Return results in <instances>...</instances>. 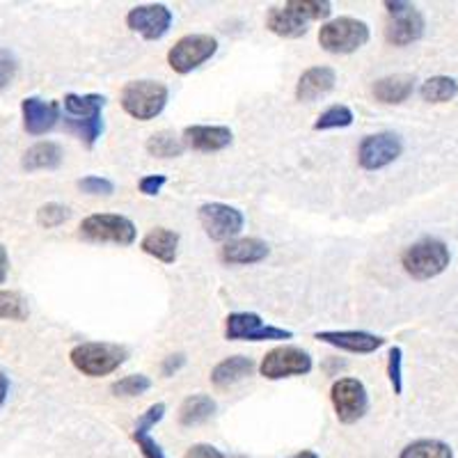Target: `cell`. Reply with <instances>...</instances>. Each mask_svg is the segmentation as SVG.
<instances>
[{
	"instance_id": "1",
	"label": "cell",
	"mask_w": 458,
	"mask_h": 458,
	"mask_svg": "<svg viewBox=\"0 0 458 458\" xmlns=\"http://www.w3.org/2000/svg\"><path fill=\"white\" fill-rule=\"evenodd\" d=\"M333 14L328 0H289L284 7H271L266 28L284 39H298L308 32L310 21H321Z\"/></svg>"
},
{
	"instance_id": "2",
	"label": "cell",
	"mask_w": 458,
	"mask_h": 458,
	"mask_svg": "<svg viewBox=\"0 0 458 458\" xmlns=\"http://www.w3.org/2000/svg\"><path fill=\"white\" fill-rule=\"evenodd\" d=\"M106 97L101 94H67L64 97V126L85 147H94L104 133Z\"/></svg>"
},
{
	"instance_id": "3",
	"label": "cell",
	"mask_w": 458,
	"mask_h": 458,
	"mask_svg": "<svg viewBox=\"0 0 458 458\" xmlns=\"http://www.w3.org/2000/svg\"><path fill=\"white\" fill-rule=\"evenodd\" d=\"M452 255H449V248L445 241L440 239H422L417 243L408 245L403 255H401V266L403 271L412 277V280H433L440 273L447 271Z\"/></svg>"
},
{
	"instance_id": "4",
	"label": "cell",
	"mask_w": 458,
	"mask_h": 458,
	"mask_svg": "<svg viewBox=\"0 0 458 458\" xmlns=\"http://www.w3.org/2000/svg\"><path fill=\"white\" fill-rule=\"evenodd\" d=\"M126 358H129V351L124 346L108 342H83L73 346L72 353H69L72 365L89 378L113 374L124 365Z\"/></svg>"
},
{
	"instance_id": "5",
	"label": "cell",
	"mask_w": 458,
	"mask_h": 458,
	"mask_svg": "<svg viewBox=\"0 0 458 458\" xmlns=\"http://www.w3.org/2000/svg\"><path fill=\"white\" fill-rule=\"evenodd\" d=\"M167 97L170 89L161 81H131L122 88L120 104L133 120L149 122L165 110Z\"/></svg>"
},
{
	"instance_id": "6",
	"label": "cell",
	"mask_w": 458,
	"mask_h": 458,
	"mask_svg": "<svg viewBox=\"0 0 458 458\" xmlns=\"http://www.w3.org/2000/svg\"><path fill=\"white\" fill-rule=\"evenodd\" d=\"M369 42V26L353 16H339L333 21L323 23L318 30V44L323 51L335 53V55H346L355 53Z\"/></svg>"
},
{
	"instance_id": "7",
	"label": "cell",
	"mask_w": 458,
	"mask_h": 458,
	"mask_svg": "<svg viewBox=\"0 0 458 458\" xmlns=\"http://www.w3.org/2000/svg\"><path fill=\"white\" fill-rule=\"evenodd\" d=\"M81 236L89 243L131 245L136 241V225L120 214H94L81 223Z\"/></svg>"
},
{
	"instance_id": "8",
	"label": "cell",
	"mask_w": 458,
	"mask_h": 458,
	"mask_svg": "<svg viewBox=\"0 0 458 458\" xmlns=\"http://www.w3.org/2000/svg\"><path fill=\"white\" fill-rule=\"evenodd\" d=\"M292 337V330L271 326L255 312H232L225 318V339L229 342H280Z\"/></svg>"
},
{
	"instance_id": "9",
	"label": "cell",
	"mask_w": 458,
	"mask_h": 458,
	"mask_svg": "<svg viewBox=\"0 0 458 458\" xmlns=\"http://www.w3.org/2000/svg\"><path fill=\"white\" fill-rule=\"evenodd\" d=\"M330 401H333L335 415L342 424H355L369 411V394L362 380L339 378L330 387Z\"/></svg>"
},
{
	"instance_id": "10",
	"label": "cell",
	"mask_w": 458,
	"mask_h": 458,
	"mask_svg": "<svg viewBox=\"0 0 458 458\" xmlns=\"http://www.w3.org/2000/svg\"><path fill=\"white\" fill-rule=\"evenodd\" d=\"M218 51V39L211 35H186L167 51V64L172 72L191 73L202 67Z\"/></svg>"
},
{
	"instance_id": "11",
	"label": "cell",
	"mask_w": 458,
	"mask_h": 458,
	"mask_svg": "<svg viewBox=\"0 0 458 458\" xmlns=\"http://www.w3.org/2000/svg\"><path fill=\"white\" fill-rule=\"evenodd\" d=\"M199 225H202L204 234L211 241H232L234 236L241 234L245 218L236 207H229L223 202H207L199 207L198 211Z\"/></svg>"
},
{
	"instance_id": "12",
	"label": "cell",
	"mask_w": 458,
	"mask_h": 458,
	"mask_svg": "<svg viewBox=\"0 0 458 458\" xmlns=\"http://www.w3.org/2000/svg\"><path fill=\"white\" fill-rule=\"evenodd\" d=\"M314 362L308 351L298 346H277L264 355L259 365V374L268 380L292 378V376H308Z\"/></svg>"
},
{
	"instance_id": "13",
	"label": "cell",
	"mask_w": 458,
	"mask_h": 458,
	"mask_svg": "<svg viewBox=\"0 0 458 458\" xmlns=\"http://www.w3.org/2000/svg\"><path fill=\"white\" fill-rule=\"evenodd\" d=\"M403 151V142L392 131H380L374 136L362 138L358 147V163L362 170H383L392 165Z\"/></svg>"
},
{
	"instance_id": "14",
	"label": "cell",
	"mask_w": 458,
	"mask_h": 458,
	"mask_svg": "<svg viewBox=\"0 0 458 458\" xmlns=\"http://www.w3.org/2000/svg\"><path fill=\"white\" fill-rule=\"evenodd\" d=\"M172 12L167 5L161 3H151V5H138L129 10L126 14V26L140 37H145L147 42H158L167 35L172 26Z\"/></svg>"
},
{
	"instance_id": "15",
	"label": "cell",
	"mask_w": 458,
	"mask_h": 458,
	"mask_svg": "<svg viewBox=\"0 0 458 458\" xmlns=\"http://www.w3.org/2000/svg\"><path fill=\"white\" fill-rule=\"evenodd\" d=\"M23 113V129L30 136H44L48 131L55 129V124L63 117V108L57 101H44L39 97H28L21 101Z\"/></svg>"
},
{
	"instance_id": "16",
	"label": "cell",
	"mask_w": 458,
	"mask_h": 458,
	"mask_svg": "<svg viewBox=\"0 0 458 458\" xmlns=\"http://www.w3.org/2000/svg\"><path fill=\"white\" fill-rule=\"evenodd\" d=\"M424 16L408 3L401 12L390 14L386 23V39L392 47H408V44L422 39Z\"/></svg>"
},
{
	"instance_id": "17",
	"label": "cell",
	"mask_w": 458,
	"mask_h": 458,
	"mask_svg": "<svg viewBox=\"0 0 458 458\" xmlns=\"http://www.w3.org/2000/svg\"><path fill=\"white\" fill-rule=\"evenodd\" d=\"M314 339L349 353H374L386 344V339L367 330H321L314 333Z\"/></svg>"
},
{
	"instance_id": "18",
	"label": "cell",
	"mask_w": 458,
	"mask_h": 458,
	"mask_svg": "<svg viewBox=\"0 0 458 458\" xmlns=\"http://www.w3.org/2000/svg\"><path fill=\"white\" fill-rule=\"evenodd\" d=\"M183 145L191 147L193 151H202V154H214V151H223L232 145L234 133L229 126H207L195 124L186 126L182 133Z\"/></svg>"
},
{
	"instance_id": "19",
	"label": "cell",
	"mask_w": 458,
	"mask_h": 458,
	"mask_svg": "<svg viewBox=\"0 0 458 458\" xmlns=\"http://www.w3.org/2000/svg\"><path fill=\"white\" fill-rule=\"evenodd\" d=\"M271 255L268 243L261 239H232L220 248V259L229 266H252Z\"/></svg>"
},
{
	"instance_id": "20",
	"label": "cell",
	"mask_w": 458,
	"mask_h": 458,
	"mask_svg": "<svg viewBox=\"0 0 458 458\" xmlns=\"http://www.w3.org/2000/svg\"><path fill=\"white\" fill-rule=\"evenodd\" d=\"M337 83V73L333 67H310L308 72H302V76L296 83V99L302 104H312L318 97H326L330 89Z\"/></svg>"
},
{
	"instance_id": "21",
	"label": "cell",
	"mask_w": 458,
	"mask_h": 458,
	"mask_svg": "<svg viewBox=\"0 0 458 458\" xmlns=\"http://www.w3.org/2000/svg\"><path fill=\"white\" fill-rule=\"evenodd\" d=\"M163 417H165V403H154V406H149L140 417H138L136 428H133V440L138 443V447H140L145 458H165L161 445L149 436L151 428L157 427Z\"/></svg>"
},
{
	"instance_id": "22",
	"label": "cell",
	"mask_w": 458,
	"mask_h": 458,
	"mask_svg": "<svg viewBox=\"0 0 458 458\" xmlns=\"http://www.w3.org/2000/svg\"><path fill=\"white\" fill-rule=\"evenodd\" d=\"M140 248L145 255L154 257L163 264H174L179 252V234L167 227H154L140 241Z\"/></svg>"
},
{
	"instance_id": "23",
	"label": "cell",
	"mask_w": 458,
	"mask_h": 458,
	"mask_svg": "<svg viewBox=\"0 0 458 458\" xmlns=\"http://www.w3.org/2000/svg\"><path fill=\"white\" fill-rule=\"evenodd\" d=\"M415 92V79L408 73H394V76H386L378 79L371 85V94L374 99L386 106H399Z\"/></svg>"
},
{
	"instance_id": "24",
	"label": "cell",
	"mask_w": 458,
	"mask_h": 458,
	"mask_svg": "<svg viewBox=\"0 0 458 458\" xmlns=\"http://www.w3.org/2000/svg\"><path fill=\"white\" fill-rule=\"evenodd\" d=\"M257 369L255 360L245 358V355H232V358H225L223 362L214 367L211 371V383L218 390H227V387L236 386L243 378L252 376V371Z\"/></svg>"
},
{
	"instance_id": "25",
	"label": "cell",
	"mask_w": 458,
	"mask_h": 458,
	"mask_svg": "<svg viewBox=\"0 0 458 458\" xmlns=\"http://www.w3.org/2000/svg\"><path fill=\"white\" fill-rule=\"evenodd\" d=\"M63 158H64L63 147L53 140H42V142H35V145L23 154L21 167L28 172L55 170V167H60Z\"/></svg>"
},
{
	"instance_id": "26",
	"label": "cell",
	"mask_w": 458,
	"mask_h": 458,
	"mask_svg": "<svg viewBox=\"0 0 458 458\" xmlns=\"http://www.w3.org/2000/svg\"><path fill=\"white\" fill-rule=\"evenodd\" d=\"M216 401L208 394H193L183 399L179 406V424L182 427H199V424L208 422L216 412Z\"/></svg>"
},
{
	"instance_id": "27",
	"label": "cell",
	"mask_w": 458,
	"mask_h": 458,
	"mask_svg": "<svg viewBox=\"0 0 458 458\" xmlns=\"http://www.w3.org/2000/svg\"><path fill=\"white\" fill-rule=\"evenodd\" d=\"M147 154L154 158H177L182 157L186 145L172 131H157L154 136L147 138Z\"/></svg>"
},
{
	"instance_id": "28",
	"label": "cell",
	"mask_w": 458,
	"mask_h": 458,
	"mask_svg": "<svg viewBox=\"0 0 458 458\" xmlns=\"http://www.w3.org/2000/svg\"><path fill=\"white\" fill-rule=\"evenodd\" d=\"M420 94L428 104H447V101L458 97V83L452 76H431V79L422 83Z\"/></svg>"
},
{
	"instance_id": "29",
	"label": "cell",
	"mask_w": 458,
	"mask_h": 458,
	"mask_svg": "<svg viewBox=\"0 0 458 458\" xmlns=\"http://www.w3.org/2000/svg\"><path fill=\"white\" fill-rule=\"evenodd\" d=\"M399 458H454L452 447L443 440H415L408 445Z\"/></svg>"
},
{
	"instance_id": "30",
	"label": "cell",
	"mask_w": 458,
	"mask_h": 458,
	"mask_svg": "<svg viewBox=\"0 0 458 458\" xmlns=\"http://www.w3.org/2000/svg\"><path fill=\"white\" fill-rule=\"evenodd\" d=\"M353 124V110L344 104H335L323 110L314 122V131H330V129H346Z\"/></svg>"
},
{
	"instance_id": "31",
	"label": "cell",
	"mask_w": 458,
	"mask_h": 458,
	"mask_svg": "<svg viewBox=\"0 0 458 458\" xmlns=\"http://www.w3.org/2000/svg\"><path fill=\"white\" fill-rule=\"evenodd\" d=\"M0 318H7V321H26V298L16 292H0Z\"/></svg>"
},
{
	"instance_id": "32",
	"label": "cell",
	"mask_w": 458,
	"mask_h": 458,
	"mask_svg": "<svg viewBox=\"0 0 458 458\" xmlns=\"http://www.w3.org/2000/svg\"><path fill=\"white\" fill-rule=\"evenodd\" d=\"M149 387H151V380L147 378L145 374H131V376H124V378H120V380H114L113 386H110V392H113L114 396H124V399H131V396L145 394Z\"/></svg>"
},
{
	"instance_id": "33",
	"label": "cell",
	"mask_w": 458,
	"mask_h": 458,
	"mask_svg": "<svg viewBox=\"0 0 458 458\" xmlns=\"http://www.w3.org/2000/svg\"><path fill=\"white\" fill-rule=\"evenodd\" d=\"M69 216L72 214H69L67 207H63V204L57 202H48L44 204V207H39V211H37V223L47 229H55L60 227L64 220H69Z\"/></svg>"
},
{
	"instance_id": "34",
	"label": "cell",
	"mask_w": 458,
	"mask_h": 458,
	"mask_svg": "<svg viewBox=\"0 0 458 458\" xmlns=\"http://www.w3.org/2000/svg\"><path fill=\"white\" fill-rule=\"evenodd\" d=\"M387 376H390L394 394H401L403 392V351H401V346H392L390 349V355H387Z\"/></svg>"
},
{
	"instance_id": "35",
	"label": "cell",
	"mask_w": 458,
	"mask_h": 458,
	"mask_svg": "<svg viewBox=\"0 0 458 458\" xmlns=\"http://www.w3.org/2000/svg\"><path fill=\"white\" fill-rule=\"evenodd\" d=\"M79 188L88 195H113L114 183L106 177H97V174H88V177L79 179Z\"/></svg>"
},
{
	"instance_id": "36",
	"label": "cell",
	"mask_w": 458,
	"mask_h": 458,
	"mask_svg": "<svg viewBox=\"0 0 458 458\" xmlns=\"http://www.w3.org/2000/svg\"><path fill=\"white\" fill-rule=\"evenodd\" d=\"M16 69H19L16 57L12 55L7 48H0V92H3L7 85H12V81H14L16 76Z\"/></svg>"
},
{
	"instance_id": "37",
	"label": "cell",
	"mask_w": 458,
	"mask_h": 458,
	"mask_svg": "<svg viewBox=\"0 0 458 458\" xmlns=\"http://www.w3.org/2000/svg\"><path fill=\"white\" fill-rule=\"evenodd\" d=\"M165 183V174H147V177H142L140 182H138V191H140L142 195H147V198H154V195L161 193Z\"/></svg>"
},
{
	"instance_id": "38",
	"label": "cell",
	"mask_w": 458,
	"mask_h": 458,
	"mask_svg": "<svg viewBox=\"0 0 458 458\" xmlns=\"http://www.w3.org/2000/svg\"><path fill=\"white\" fill-rule=\"evenodd\" d=\"M183 367H186V355L183 353L167 355V358L161 362V374L165 376V378H170V376H174L177 371H182Z\"/></svg>"
},
{
	"instance_id": "39",
	"label": "cell",
	"mask_w": 458,
	"mask_h": 458,
	"mask_svg": "<svg viewBox=\"0 0 458 458\" xmlns=\"http://www.w3.org/2000/svg\"><path fill=\"white\" fill-rule=\"evenodd\" d=\"M183 458H229V456L220 452V449L211 447V445H193V447L188 449Z\"/></svg>"
},
{
	"instance_id": "40",
	"label": "cell",
	"mask_w": 458,
	"mask_h": 458,
	"mask_svg": "<svg viewBox=\"0 0 458 458\" xmlns=\"http://www.w3.org/2000/svg\"><path fill=\"white\" fill-rule=\"evenodd\" d=\"M7 273H10V255L5 245L0 243V284L7 280Z\"/></svg>"
},
{
	"instance_id": "41",
	"label": "cell",
	"mask_w": 458,
	"mask_h": 458,
	"mask_svg": "<svg viewBox=\"0 0 458 458\" xmlns=\"http://www.w3.org/2000/svg\"><path fill=\"white\" fill-rule=\"evenodd\" d=\"M7 394H10V378L5 374H0V406L5 403Z\"/></svg>"
},
{
	"instance_id": "42",
	"label": "cell",
	"mask_w": 458,
	"mask_h": 458,
	"mask_svg": "<svg viewBox=\"0 0 458 458\" xmlns=\"http://www.w3.org/2000/svg\"><path fill=\"white\" fill-rule=\"evenodd\" d=\"M289 458H318V454L317 452H301V454H296V456H289Z\"/></svg>"
},
{
	"instance_id": "43",
	"label": "cell",
	"mask_w": 458,
	"mask_h": 458,
	"mask_svg": "<svg viewBox=\"0 0 458 458\" xmlns=\"http://www.w3.org/2000/svg\"><path fill=\"white\" fill-rule=\"evenodd\" d=\"M229 458H245V456H229Z\"/></svg>"
}]
</instances>
